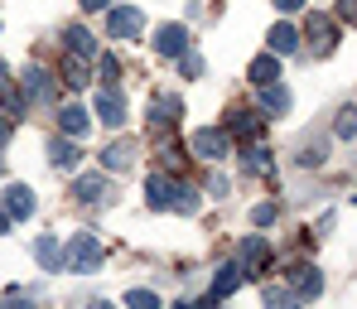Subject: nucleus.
Masks as SVG:
<instances>
[{
  "mask_svg": "<svg viewBox=\"0 0 357 309\" xmlns=\"http://www.w3.org/2000/svg\"><path fill=\"white\" fill-rule=\"evenodd\" d=\"M193 155L198 160H222L227 155V130H218V126H203V130H193Z\"/></svg>",
  "mask_w": 357,
  "mask_h": 309,
  "instance_id": "4",
  "label": "nucleus"
},
{
  "mask_svg": "<svg viewBox=\"0 0 357 309\" xmlns=\"http://www.w3.org/2000/svg\"><path fill=\"white\" fill-rule=\"evenodd\" d=\"M174 179H169V174H150V179H145V203H150V208H169V203H174Z\"/></svg>",
  "mask_w": 357,
  "mask_h": 309,
  "instance_id": "11",
  "label": "nucleus"
},
{
  "mask_svg": "<svg viewBox=\"0 0 357 309\" xmlns=\"http://www.w3.org/2000/svg\"><path fill=\"white\" fill-rule=\"evenodd\" d=\"M169 208H178V213H198V193L178 184V188H174V203H169Z\"/></svg>",
  "mask_w": 357,
  "mask_h": 309,
  "instance_id": "29",
  "label": "nucleus"
},
{
  "mask_svg": "<svg viewBox=\"0 0 357 309\" xmlns=\"http://www.w3.org/2000/svg\"><path fill=\"white\" fill-rule=\"evenodd\" d=\"M63 77H68L73 87H82V82H87V63L77 59V54H68V63H63Z\"/></svg>",
  "mask_w": 357,
  "mask_h": 309,
  "instance_id": "27",
  "label": "nucleus"
},
{
  "mask_svg": "<svg viewBox=\"0 0 357 309\" xmlns=\"http://www.w3.org/2000/svg\"><path fill=\"white\" fill-rule=\"evenodd\" d=\"M34 256H39V266H44V271H63L59 237H39V242H34Z\"/></svg>",
  "mask_w": 357,
  "mask_h": 309,
  "instance_id": "17",
  "label": "nucleus"
},
{
  "mask_svg": "<svg viewBox=\"0 0 357 309\" xmlns=\"http://www.w3.org/2000/svg\"><path fill=\"white\" fill-rule=\"evenodd\" d=\"M63 44H68V54H77V59H92V54H97V44H92V34H87L82 24H68V29H63Z\"/></svg>",
  "mask_w": 357,
  "mask_h": 309,
  "instance_id": "15",
  "label": "nucleus"
},
{
  "mask_svg": "<svg viewBox=\"0 0 357 309\" xmlns=\"http://www.w3.org/2000/svg\"><path fill=\"white\" fill-rule=\"evenodd\" d=\"M59 126L68 130V135H82V130H87V112H82V107H63Z\"/></svg>",
  "mask_w": 357,
  "mask_h": 309,
  "instance_id": "24",
  "label": "nucleus"
},
{
  "mask_svg": "<svg viewBox=\"0 0 357 309\" xmlns=\"http://www.w3.org/2000/svg\"><path fill=\"white\" fill-rule=\"evenodd\" d=\"M275 73H280V68H275L271 54H261V59L251 63V82H256V87H271V82H275Z\"/></svg>",
  "mask_w": 357,
  "mask_h": 309,
  "instance_id": "22",
  "label": "nucleus"
},
{
  "mask_svg": "<svg viewBox=\"0 0 357 309\" xmlns=\"http://www.w3.org/2000/svg\"><path fill=\"white\" fill-rule=\"evenodd\" d=\"M271 49H275V54H295L299 49L295 24H275V29H271Z\"/></svg>",
  "mask_w": 357,
  "mask_h": 309,
  "instance_id": "20",
  "label": "nucleus"
},
{
  "mask_svg": "<svg viewBox=\"0 0 357 309\" xmlns=\"http://www.w3.org/2000/svg\"><path fill=\"white\" fill-rule=\"evenodd\" d=\"M237 285H241V266H222V271L213 276V295H218V300H222V295H232Z\"/></svg>",
  "mask_w": 357,
  "mask_h": 309,
  "instance_id": "21",
  "label": "nucleus"
},
{
  "mask_svg": "<svg viewBox=\"0 0 357 309\" xmlns=\"http://www.w3.org/2000/svg\"><path fill=\"white\" fill-rule=\"evenodd\" d=\"M241 165H246L251 174H271V150H256V145H246V150H241Z\"/></svg>",
  "mask_w": 357,
  "mask_h": 309,
  "instance_id": "23",
  "label": "nucleus"
},
{
  "mask_svg": "<svg viewBox=\"0 0 357 309\" xmlns=\"http://www.w3.org/2000/svg\"><path fill=\"white\" fill-rule=\"evenodd\" d=\"M5 140H10V126H5V116H0V150H5Z\"/></svg>",
  "mask_w": 357,
  "mask_h": 309,
  "instance_id": "37",
  "label": "nucleus"
},
{
  "mask_svg": "<svg viewBox=\"0 0 357 309\" xmlns=\"http://www.w3.org/2000/svg\"><path fill=\"white\" fill-rule=\"evenodd\" d=\"M49 87H54V77L44 68H24V82H20L24 97H49Z\"/></svg>",
  "mask_w": 357,
  "mask_h": 309,
  "instance_id": "16",
  "label": "nucleus"
},
{
  "mask_svg": "<svg viewBox=\"0 0 357 309\" xmlns=\"http://www.w3.org/2000/svg\"><path fill=\"white\" fill-rule=\"evenodd\" d=\"M178 116H183V102H178V97H155V102H150V126H155V130H169Z\"/></svg>",
  "mask_w": 357,
  "mask_h": 309,
  "instance_id": "8",
  "label": "nucleus"
},
{
  "mask_svg": "<svg viewBox=\"0 0 357 309\" xmlns=\"http://www.w3.org/2000/svg\"><path fill=\"white\" fill-rule=\"evenodd\" d=\"M0 87H5V63H0Z\"/></svg>",
  "mask_w": 357,
  "mask_h": 309,
  "instance_id": "40",
  "label": "nucleus"
},
{
  "mask_svg": "<svg viewBox=\"0 0 357 309\" xmlns=\"http://www.w3.org/2000/svg\"><path fill=\"white\" fill-rule=\"evenodd\" d=\"M107 193H112V184H107L102 174H82V179L73 184V198H77V203H102Z\"/></svg>",
  "mask_w": 357,
  "mask_h": 309,
  "instance_id": "12",
  "label": "nucleus"
},
{
  "mask_svg": "<svg viewBox=\"0 0 357 309\" xmlns=\"http://www.w3.org/2000/svg\"><path fill=\"white\" fill-rule=\"evenodd\" d=\"M208 193H213V198H222V193H227V179H218V174H213V179H208Z\"/></svg>",
  "mask_w": 357,
  "mask_h": 309,
  "instance_id": "34",
  "label": "nucleus"
},
{
  "mask_svg": "<svg viewBox=\"0 0 357 309\" xmlns=\"http://www.w3.org/2000/svg\"><path fill=\"white\" fill-rule=\"evenodd\" d=\"M63 271H73V276H92V271H102V242L92 237V232H77L68 251H63Z\"/></svg>",
  "mask_w": 357,
  "mask_h": 309,
  "instance_id": "1",
  "label": "nucleus"
},
{
  "mask_svg": "<svg viewBox=\"0 0 357 309\" xmlns=\"http://www.w3.org/2000/svg\"><path fill=\"white\" fill-rule=\"evenodd\" d=\"M107 34H112V39H140V34H145L140 5H116V10L107 15Z\"/></svg>",
  "mask_w": 357,
  "mask_h": 309,
  "instance_id": "2",
  "label": "nucleus"
},
{
  "mask_svg": "<svg viewBox=\"0 0 357 309\" xmlns=\"http://www.w3.org/2000/svg\"><path fill=\"white\" fill-rule=\"evenodd\" d=\"M290 290H295V300L304 305V300H314V295L324 290V276H319L314 266H299L295 276H290Z\"/></svg>",
  "mask_w": 357,
  "mask_h": 309,
  "instance_id": "9",
  "label": "nucleus"
},
{
  "mask_svg": "<svg viewBox=\"0 0 357 309\" xmlns=\"http://www.w3.org/2000/svg\"><path fill=\"white\" fill-rule=\"evenodd\" d=\"M126 305L130 309H160V295H155V290H130Z\"/></svg>",
  "mask_w": 357,
  "mask_h": 309,
  "instance_id": "30",
  "label": "nucleus"
},
{
  "mask_svg": "<svg viewBox=\"0 0 357 309\" xmlns=\"http://www.w3.org/2000/svg\"><path fill=\"white\" fill-rule=\"evenodd\" d=\"M271 5H275V10H299L304 0H271Z\"/></svg>",
  "mask_w": 357,
  "mask_h": 309,
  "instance_id": "35",
  "label": "nucleus"
},
{
  "mask_svg": "<svg viewBox=\"0 0 357 309\" xmlns=\"http://www.w3.org/2000/svg\"><path fill=\"white\" fill-rule=\"evenodd\" d=\"M97 116H102V126L126 121V97H121V87H102V92H97Z\"/></svg>",
  "mask_w": 357,
  "mask_h": 309,
  "instance_id": "7",
  "label": "nucleus"
},
{
  "mask_svg": "<svg viewBox=\"0 0 357 309\" xmlns=\"http://www.w3.org/2000/svg\"><path fill=\"white\" fill-rule=\"evenodd\" d=\"M135 150H140L135 140H116V145H107V150H102V165H107V169H130Z\"/></svg>",
  "mask_w": 357,
  "mask_h": 309,
  "instance_id": "14",
  "label": "nucleus"
},
{
  "mask_svg": "<svg viewBox=\"0 0 357 309\" xmlns=\"http://www.w3.org/2000/svg\"><path fill=\"white\" fill-rule=\"evenodd\" d=\"M87 309H116V305H107V300H92V305H87Z\"/></svg>",
  "mask_w": 357,
  "mask_h": 309,
  "instance_id": "39",
  "label": "nucleus"
},
{
  "mask_svg": "<svg viewBox=\"0 0 357 309\" xmlns=\"http://www.w3.org/2000/svg\"><path fill=\"white\" fill-rule=\"evenodd\" d=\"M34 208H39V198H34L29 184H10L5 188V213H10V218H34Z\"/></svg>",
  "mask_w": 357,
  "mask_h": 309,
  "instance_id": "6",
  "label": "nucleus"
},
{
  "mask_svg": "<svg viewBox=\"0 0 357 309\" xmlns=\"http://www.w3.org/2000/svg\"><path fill=\"white\" fill-rule=\"evenodd\" d=\"M237 266H241V276H261L271 266V242L266 237H246L237 247Z\"/></svg>",
  "mask_w": 357,
  "mask_h": 309,
  "instance_id": "3",
  "label": "nucleus"
},
{
  "mask_svg": "<svg viewBox=\"0 0 357 309\" xmlns=\"http://www.w3.org/2000/svg\"><path fill=\"white\" fill-rule=\"evenodd\" d=\"M261 107H266L271 116H285V112H290V92L271 82V87H261Z\"/></svg>",
  "mask_w": 357,
  "mask_h": 309,
  "instance_id": "18",
  "label": "nucleus"
},
{
  "mask_svg": "<svg viewBox=\"0 0 357 309\" xmlns=\"http://www.w3.org/2000/svg\"><path fill=\"white\" fill-rule=\"evenodd\" d=\"M97 77H102V87H116L121 82V63L112 59V54H102V59H97Z\"/></svg>",
  "mask_w": 357,
  "mask_h": 309,
  "instance_id": "25",
  "label": "nucleus"
},
{
  "mask_svg": "<svg viewBox=\"0 0 357 309\" xmlns=\"http://www.w3.org/2000/svg\"><path fill=\"white\" fill-rule=\"evenodd\" d=\"M338 15H343L348 24H357V0H338Z\"/></svg>",
  "mask_w": 357,
  "mask_h": 309,
  "instance_id": "33",
  "label": "nucleus"
},
{
  "mask_svg": "<svg viewBox=\"0 0 357 309\" xmlns=\"http://www.w3.org/2000/svg\"><path fill=\"white\" fill-rule=\"evenodd\" d=\"M102 5H107V0H82V10H102Z\"/></svg>",
  "mask_w": 357,
  "mask_h": 309,
  "instance_id": "38",
  "label": "nucleus"
},
{
  "mask_svg": "<svg viewBox=\"0 0 357 309\" xmlns=\"http://www.w3.org/2000/svg\"><path fill=\"white\" fill-rule=\"evenodd\" d=\"M178 73H183V77H198V73H203V59H198V54H183V59H178Z\"/></svg>",
  "mask_w": 357,
  "mask_h": 309,
  "instance_id": "32",
  "label": "nucleus"
},
{
  "mask_svg": "<svg viewBox=\"0 0 357 309\" xmlns=\"http://www.w3.org/2000/svg\"><path fill=\"white\" fill-rule=\"evenodd\" d=\"M304 34H309V54H328V44H333V24H328V15H309Z\"/></svg>",
  "mask_w": 357,
  "mask_h": 309,
  "instance_id": "10",
  "label": "nucleus"
},
{
  "mask_svg": "<svg viewBox=\"0 0 357 309\" xmlns=\"http://www.w3.org/2000/svg\"><path fill=\"white\" fill-rule=\"evenodd\" d=\"M251 223H256V227H271V223H275V203H261V208H251Z\"/></svg>",
  "mask_w": 357,
  "mask_h": 309,
  "instance_id": "31",
  "label": "nucleus"
},
{
  "mask_svg": "<svg viewBox=\"0 0 357 309\" xmlns=\"http://www.w3.org/2000/svg\"><path fill=\"white\" fill-rule=\"evenodd\" d=\"M10 223H15V218H10V213H5V208H0V237H5V232H10Z\"/></svg>",
  "mask_w": 357,
  "mask_h": 309,
  "instance_id": "36",
  "label": "nucleus"
},
{
  "mask_svg": "<svg viewBox=\"0 0 357 309\" xmlns=\"http://www.w3.org/2000/svg\"><path fill=\"white\" fill-rule=\"evenodd\" d=\"M266 309H299L295 290H280V285H271V290H266Z\"/></svg>",
  "mask_w": 357,
  "mask_h": 309,
  "instance_id": "26",
  "label": "nucleus"
},
{
  "mask_svg": "<svg viewBox=\"0 0 357 309\" xmlns=\"http://www.w3.org/2000/svg\"><path fill=\"white\" fill-rule=\"evenodd\" d=\"M77 160H82V150L73 140H49V165L54 169H77Z\"/></svg>",
  "mask_w": 357,
  "mask_h": 309,
  "instance_id": "13",
  "label": "nucleus"
},
{
  "mask_svg": "<svg viewBox=\"0 0 357 309\" xmlns=\"http://www.w3.org/2000/svg\"><path fill=\"white\" fill-rule=\"evenodd\" d=\"M155 49H160L165 59H183V54H188V29H183V24H160Z\"/></svg>",
  "mask_w": 357,
  "mask_h": 309,
  "instance_id": "5",
  "label": "nucleus"
},
{
  "mask_svg": "<svg viewBox=\"0 0 357 309\" xmlns=\"http://www.w3.org/2000/svg\"><path fill=\"white\" fill-rule=\"evenodd\" d=\"M256 130H261V121H256L251 112H232V116H227V135H241V140H256Z\"/></svg>",
  "mask_w": 357,
  "mask_h": 309,
  "instance_id": "19",
  "label": "nucleus"
},
{
  "mask_svg": "<svg viewBox=\"0 0 357 309\" xmlns=\"http://www.w3.org/2000/svg\"><path fill=\"white\" fill-rule=\"evenodd\" d=\"M333 130H338L343 140H353V135H357V107H343V112H338V126H333Z\"/></svg>",
  "mask_w": 357,
  "mask_h": 309,
  "instance_id": "28",
  "label": "nucleus"
}]
</instances>
